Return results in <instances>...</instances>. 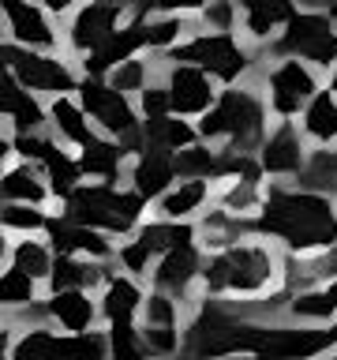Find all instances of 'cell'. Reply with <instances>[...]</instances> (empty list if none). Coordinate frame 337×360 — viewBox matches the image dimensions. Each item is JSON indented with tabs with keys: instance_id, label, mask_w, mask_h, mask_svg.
<instances>
[{
	"instance_id": "13",
	"label": "cell",
	"mask_w": 337,
	"mask_h": 360,
	"mask_svg": "<svg viewBox=\"0 0 337 360\" xmlns=\"http://www.w3.org/2000/svg\"><path fill=\"white\" fill-rule=\"evenodd\" d=\"M0 15H4V41L22 49L64 53V22L38 0H0Z\"/></svg>"
},
{
	"instance_id": "42",
	"label": "cell",
	"mask_w": 337,
	"mask_h": 360,
	"mask_svg": "<svg viewBox=\"0 0 337 360\" xmlns=\"http://www.w3.org/2000/svg\"><path fill=\"white\" fill-rule=\"evenodd\" d=\"M195 19L202 30H240V4L236 0H206V8Z\"/></svg>"
},
{
	"instance_id": "40",
	"label": "cell",
	"mask_w": 337,
	"mask_h": 360,
	"mask_svg": "<svg viewBox=\"0 0 337 360\" xmlns=\"http://www.w3.org/2000/svg\"><path fill=\"white\" fill-rule=\"evenodd\" d=\"M105 330H109L112 360H150V349H146V338H143L139 323H112Z\"/></svg>"
},
{
	"instance_id": "46",
	"label": "cell",
	"mask_w": 337,
	"mask_h": 360,
	"mask_svg": "<svg viewBox=\"0 0 337 360\" xmlns=\"http://www.w3.org/2000/svg\"><path fill=\"white\" fill-rule=\"evenodd\" d=\"M154 360H199V356L187 353V349H180V353H173V356H154Z\"/></svg>"
},
{
	"instance_id": "16",
	"label": "cell",
	"mask_w": 337,
	"mask_h": 360,
	"mask_svg": "<svg viewBox=\"0 0 337 360\" xmlns=\"http://www.w3.org/2000/svg\"><path fill=\"white\" fill-rule=\"evenodd\" d=\"M49 244L56 248V255H86V259H101V263H117V236L94 229V225H83V221H72L64 214H53L49 229Z\"/></svg>"
},
{
	"instance_id": "26",
	"label": "cell",
	"mask_w": 337,
	"mask_h": 360,
	"mask_svg": "<svg viewBox=\"0 0 337 360\" xmlns=\"http://www.w3.org/2000/svg\"><path fill=\"white\" fill-rule=\"evenodd\" d=\"M49 131L56 135L60 143H67L72 150L79 146L94 143L98 139V128L94 120H90L86 105L79 101V94H60V98H49Z\"/></svg>"
},
{
	"instance_id": "19",
	"label": "cell",
	"mask_w": 337,
	"mask_h": 360,
	"mask_svg": "<svg viewBox=\"0 0 337 360\" xmlns=\"http://www.w3.org/2000/svg\"><path fill=\"white\" fill-rule=\"evenodd\" d=\"M146 289L143 278L128 274V270L112 266V274L105 278V285L98 289V304H101V323H139L143 304H146Z\"/></svg>"
},
{
	"instance_id": "36",
	"label": "cell",
	"mask_w": 337,
	"mask_h": 360,
	"mask_svg": "<svg viewBox=\"0 0 337 360\" xmlns=\"http://www.w3.org/2000/svg\"><path fill=\"white\" fill-rule=\"evenodd\" d=\"M135 233H139L157 255H165V252H173V248H180V244L199 240V221H168V218L150 214V218H146Z\"/></svg>"
},
{
	"instance_id": "28",
	"label": "cell",
	"mask_w": 337,
	"mask_h": 360,
	"mask_svg": "<svg viewBox=\"0 0 337 360\" xmlns=\"http://www.w3.org/2000/svg\"><path fill=\"white\" fill-rule=\"evenodd\" d=\"M117 263H101V259H86V255H56V266L49 281H45V292H60V289H86L98 292L105 285V278L112 274Z\"/></svg>"
},
{
	"instance_id": "7",
	"label": "cell",
	"mask_w": 337,
	"mask_h": 360,
	"mask_svg": "<svg viewBox=\"0 0 337 360\" xmlns=\"http://www.w3.org/2000/svg\"><path fill=\"white\" fill-rule=\"evenodd\" d=\"M79 101L86 105L90 120L101 135L120 139L128 154H139L146 139H143V112L135 105V94H124L120 86H112L105 75H83L79 83Z\"/></svg>"
},
{
	"instance_id": "24",
	"label": "cell",
	"mask_w": 337,
	"mask_h": 360,
	"mask_svg": "<svg viewBox=\"0 0 337 360\" xmlns=\"http://www.w3.org/2000/svg\"><path fill=\"white\" fill-rule=\"evenodd\" d=\"M49 128V98L34 94L8 75L4 83V131L8 135H27V131H45Z\"/></svg>"
},
{
	"instance_id": "32",
	"label": "cell",
	"mask_w": 337,
	"mask_h": 360,
	"mask_svg": "<svg viewBox=\"0 0 337 360\" xmlns=\"http://www.w3.org/2000/svg\"><path fill=\"white\" fill-rule=\"evenodd\" d=\"M296 120L311 146H337V94L330 86H322Z\"/></svg>"
},
{
	"instance_id": "34",
	"label": "cell",
	"mask_w": 337,
	"mask_h": 360,
	"mask_svg": "<svg viewBox=\"0 0 337 360\" xmlns=\"http://www.w3.org/2000/svg\"><path fill=\"white\" fill-rule=\"evenodd\" d=\"M143 139L146 146H161V150H184V146L199 143V120H187V117H176V112H168V117H157V120H143Z\"/></svg>"
},
{
	"instance_id": "45",
	"label": "cell",
	"mask_w": 337,
	"mask_h": 360,
	"mask_svg": "<svg viewBox=\"0 0 337 360\" xmlns=\"http://www.w3.org/2000/svg\"><path fill=\"white\" fill-rule=\"evenodd\" d=\"M213 360H266V356H258V353H221Z\"/></svg>"
},
{
	"instance_id": "6",
	"label": "cell",
	"mask_w": 337,
	"mask_h": 360,
	"mask_svg": "<svg viewBox=\"0 0 337 360\" xmlns=\"http://www.w3.org/2000/svg\"><path fill=\"white\" fill-rule=\"evenodd\" d=\"M255 79L270 101L274 120H296L308 109V101L326 86V72L300 56H263Z\"/></svg>"
},
{
	"instance_id": "4",
	"label": "cell",
	"mask_w": 337,
	"mask_h": 360,
	"mask_svg": "<svg viewBox=\"0 0 337 360\" xmlns=\"http://www.w3.org/2000/svg\"><path fill=\"white\" fill-rule=\"evenodd\" d=\"M60 214L72 221L94 225V229L117 236H131L150 214V202H146L131 184H101V180H83L72 195L60 199Z\"/></svg>"
},
{
	"instance_id": "1",
	"label": "cell",
	"mask_w": 337,
	"mask_h": 360,
	"mask_svg": "<svg viewBox=\"0 0 337 360\" xmlns=\"http://www.w3.org/2000/svg\"><path fill=\"white\" fill-rule=\"evenodd\" d=\"M258 233L285 252H315L337 244V195L311 191L296 180H270L258 210Z\"/></svg>"
},
{
	"instance_id": "18",
	"label": "cell",
	"mask_w": 337,
	"mask_h": 360,
	"mask_svg": "<svg viewBox=\"0 0 337 360\" xmlns=\"http://www.w3.org/2000/svg\"><path fill=\"white\" fill-rule=\"evenodd\" d=\"M176 180H180V173H176V154L173 150H161V146H143L139 154H131V162H128V184L139 191L150 207L176 184Z\"/></svg>"
},
{
	"instance_id": "12",
	"label": "cell",
	"mask_w": 337,
	"mask_h": 360,
	"mask_svg": "<svg viewBox=\"0 0 337 360\" xmlns=\"http://www.w3.org/2000/svg\"><path fill=\"white\" fill-rule=\"evenodd\" d=\"M128 19H131V11L117 4V0H83L64 19V53L83 60L94 49H101Z\"/></svg>"
},
{
	"instance_id": "20",
	"label": "cell",
	"mask_w": 337,
	"mask_h": 360,
	"mask_svg": "<svg viewBox=\"0 0 337 360\" xmlns=\"http://www.w3.org/2000/svg\"><path fill=\"white\" fill-rule=\"evenodd\" d=\"M213 202H218V180H184L180 176L176 184L154 202L150 214L168 218V221H199Z\"/></svg>"
},
{
	"instance_id": "9",
	"label": "cell",
	"mask_w": 337,
	"mask_h": 360,
	"mask_svg": "<svg viewBox=\"0 0 337 360\" xmlns=\"http://www.w3.org/2000/svg\"><path fill=\"white\" fill-rule=\"evenodd\" d=\"M4 68L11 79H19L27 90L41 98H60L75 94L83 83V68L67 53H49V49H22V45L4 41Z\"/></svg>"
},
{
	"instance_id": "41",
	"label": "cell",
	"mask_w": 337,
	"mask_h": 360,
	"mask_svg": "<svg viewBox=\"0 0 337 360\" xmlns=\"http://www.w3.org/2000/svg\"><path fill=\"white\" fill-rule=\"evenodd\" d=\"M154 263H157V252L143 240L139 233L124 236V240L117 244V266L128 270V274H135V278L146 281V278H150V270H154Z\"/></svg>"
},
{
	"instance_id": "23",
	"label": "cell",
	"mask_w": 337,
	"mask_h": 360,
	"mask_svg": "<svg viewBox=\"0 0 337 360\" xmlns=\"http://www.w3.org/2000/svg\"><path fill=\"white\" fill-rule=\"evenodd\" d=\"M0 195H4V202H30V207H53L56 202L49 176L27 158H8L4 176H0Z\"/></svg>"
},
{
	"instance_id": "43",
	"label": "cell",
	"mask_w": 337,
	"mask_h": 360,
	"mask_svg": "<svg viewBox=\"0 0 337 360\" xmlns=\"http://www.w3.org/2000/svg\"><path fill=\"white\" fill-rule=\"evenodd\" d=\"M135 105H139L143 120H157V117H168V112H173V101H168V90L161 83V75L135 94Z\"/></svg>"
},
{
	"instance_id": "29",
	"label": "cell",
	"mask_w": 337,
	"mask_h": 360,
	"mask_svg": "<svg viewBox=\"0 0 337 360\" xmlns=\"http://www.w3.org/2000/svg\"><path fill=\"white\" fill-rule=\"evenodd\" d=\"M4 263L8 266H19L22 274L38 278L41 285L49 281L53 266H56V248L49 244L45 233H30V236H8L4 244Z\"/></svg>"
},
{
	"instance_id": "38",
	"label": "cell",
	"mask_w": 337,
	"mask_h": 360,
	"mask_svg": "<svg viewBox=\"0 0 337 360\" xmlns=\"http://www.w3.org/2000/svg\"><path fill=\"white\" fill-rule=\"evenodd\" d=\"M41 297H45V285L38 278L22 274L19 266H4V278H0V304H4V311L30 308V304H38Z\"/></svg>"
},
{
	"instance_id": "10",
	"label": "cell",
	"mask_w": 337,
	"mask_h": 360,
	"mask_svg": "<svg viewBox=\"0 0 337 360\" xmlns=\"http://www.w3.org/2000/svg\"><path fill=\"white\" fill-rule=\"evenodd\" d=\"M330 349H337L330 326L296 323V319H263L251 353L266 360H319Z\"/></svg>"
},
{
	"instance_id": "33",
	"label": "cell",
	"mask_w": 337,
	"mask_h": 360,
	"mask_svg": "<svg viewBox=\"0 0 337 360\" xmlns=\"http://www.w3.org/2000/svg\"><path fill=\"white\" fill-rule=\"evenodd\" d=\"M266 202V180L258 176H225L218 180V207L240 214V218H258Z\"/></svg>"
},
{
	"instance_id": "5",
	"label": "cell",
	"mask_w": 337,
	"mask_h": 360,
	"mask_svg": "<svg viewBox=\"0 0 337 360\" xmlns=\"http://www.w3.org/2000/svg\"><path fill=\"white\" fill-rule=\"evenodd\" d=\"M173 56L176 60H191V64L206 68L221 86L255 79L258 64H263V53H258L240 30H202V27L191 34Z\"/></svg>"
},
{
	"instance_id": "15",
	"label": "cell",
	"mask_w": 337,
	"mask_h": 360,
	"mask_svg": "<svg viewBox=\"0 0 337 360\" xmlns=\"http://www.w3.org/2000/svg\"><path fill=\"white\" fill-rule=\"evenodd\" d=\"M311 158V143L303 135L300 120H274L258 146V165L266 180H296Z\"/></svg>"
},
{
	"instance_id": "37",
	"label": "cell",
	"mask_w": 337,
	"mask_h": 360,
	"mask_svg": "<svg viewBox=\"0 0 337 360\" xmlns=\"http://www.w3.org/2000/svg\"><path fill=\"white\" fill-rule=\"evenodd\" d=\"M296 184L337 195V146H311V158L303 165V173L296 176Z\"/></svg>"
},
{
	"instance_id": "3",
	"label": "cell",
	"mask_w": 337,
	"mask_h": 360,
	"mask_svg": "<svg viewBox=\"0 0 337 360\" xmlns=\"http://www.w3.org/2000/svg\"><path fill=\"white\" fill-rule=\"evenodd\" d=\"M270 124H274V112H270V101L258 79H244V83L221 86L213 109L206 117H199V135L221 150L258 154Z\"/></svg>"
},
{
	"instance_id": "11",
	"label": "cell",
	"mask_w": 337,
	"mask_h": 360,
	"mask_svg": "<svg viewBox=\"0 0 337 360\" xmlns=\"http://www.w3.org/2000/svg\"><path fill=\"white\" fill-rule=\"evenodd\" d=\"M157 75L168 90L176 117L199 120L213 109V101L221 94V83L213 79L206 68L191 64V60H176V56H157Z\"/></svg>"
},
{
	"instance_id": "17",
	"label": "cell",
	"mask_w": 337,
	"mask_h": 360,
	"mask_svg": "<svg viewBox=\"0 0 337 360\" xmlns=\"http://www.w3.org/2000/svg\"><path fill=\"white\" fill-rule=\"evenodd\" d=\"M236 4H240V34L258 53H266L289 27V19L303 8V0H236Z\"/></svg>"
},
{
	"instance_id": "25",
	"label": "cell",
	"mask_w": 337,
	"mask_h": 360,
	"mask_svg": "<svg viewBox=\"0 0 337 360\" xmlns=\"http://www.w3.org/2000/svg\"><path fill=\"white\" fill-rule=\"evenodd\" d=\"M337 278V244L315 248V252H285V292H300V289H315Z\"/></svg>"
},
{
	"instance_id": "31",
	"label": "cell",
	"mask_w": 337,
	"mask_h": 360,
	"mask_svg": "<svg viewBox=\"0 0 337 360\" xmlns=\"http://www.w3.org/2000/svg\"><path fill=\"white\" fill-rule=\"evenodd\" d=\"M195 30H199V19H195V15L150 11V15H146V53H154V56H173Z\"/></svg>"
},
{
	"instance_id": "2",
	"label": "cell",
	"mask_w": 337,
	"mask_h": 360,
	"mask_svg": "<svg viewBox=\"0 0 337 360\" xmlns=\"http://www.w3.org/2000/svg\"><path fill=\"white\" fill-rule=\"evenodd\" d=\"M285 281V248L263 233H251L218 252H206L202 266V297L263 300L274 297Z\"/></svg>"
},
{
	"instance_id": "48",
	"label": "cell",
	"mask_w": 337,
	"mask_h": 360,
	"mask_svg": "<svg viewBox=\"0 0 337 360\" xmlns=\"http://www.w3.org/2000/svg\"><path fill=\"white\" fill-rule=\"evenodd\" d=\"M319 360H337V349H330V353H326V356H319Z\"/></svg>"
},
{
	"instance_id": "30",
	"label": "cell",
	"mask_w": 337,
	"mask_h": 360,
	"mask_svg": "<svg viewBox=\"0 0 337 360\" xmlns=\"http://www.w3.org/2000/svg\"><path fill=\"white\" fill-rule=\"evenodd\" d=\"M285 319L315 323V326H333L337 323V278L315 289H300L285 297Z\"/></svg>"
},
{
	"instance_id": "22",
	"label": "cell",
	"mask_w": 337,
	"mask_h": 360,
	"mask_svg": "<svg viewBox=\"0 0 337 360\" xmlns=\"http://www.w3.org/2000/svg\"><path fill=\"white\" fill-rule=\"evenodd\" d=\"M139 53H146V19H128L101 49L83 56L79 68H83V75H109L112 68H120L124 60H131Z\"/></svg>"
},
{
	"instance_id": "44",
	"label": "cell",
	"mask_w": 337,
	"mask_h": 360,
	"mask_svg": "<svg viewBox=\"0 0 337 360\" xmlns=\"http://www.w3.org/2000/svg\"><path fill=\"white\" fill-rule=\"evenodd\" d=\"M38 4H41L45 11H53V15H56V19L64 22V19L72 15V11H75L79 4H83V0H38Z\"/></svg>"
},
{
	"instance_id": "14",
	"label": "cell",
	"mask_w": 337,
	"mask_h": 360,
	"mask_svg": "<svg viewBox=\"0 0 337 360\" xmlns=\"http://www.w3.org/2000/svg\"><path fill=\"white\" fill-rule=\"evenodd\" d=\"M202 266H206V248L199 240H191V244H180L173 252L157 255V263H154L146 281H150V289L173 292L176 300H184L191 308L202 292Z\"/></svg>"
},
{
	"instance_id": "21",
	"label": "cell",
	"mask_w": 337,
	"mask_h": 360,
	"mask_svg": "<svg viewBox=\"0 0 337 360\" xmlns=\"http://www.w3.org/2000/svg\"><path fill=\"white\" fill-rule=\"evenodd\" d=\"M45 311H49V323L64 334H83V330H94L101 323L98 292H86V289L45 292Z\"/></svg>"
},
{
	"instance_id": "27",
	"label": "cell",
	"mask_w": 337,
	"mask_h": 360,
	"mask_svg": "<svg viewBox=\"0 0 337 360\" xmlns=\"http://www.w3.org/2000/svg\"><path fill=\"white\" fill-rule=\"evenodd\" d=\"M128 162L131 154L124 150L120 139L98 135L94 143L79 146V165H83L86 180H101V184H124L128 180Z\"/></svg>"
},
{
	"instance_id": "8",
	"label": "cell",
	"mask_w": 337,
	"mask_h": 360,
	"mask_svg": "<svg viewBox=\"0 0 337 360\" xmlns=\"http://www.w3.org/2000/svg\"><path fill=\"white\" fill-rule=\"evenodd\" d=\"M263 56H300L330 75L337 68V19L322 8H300Z\"/></svg>"
},
{
	"instance_id": "39",
	"label": "cell",
	"mask_w": 337,
	"mask_h": 360,
	"mask_svg": "<svg viewBox=\"0 0 337 360\" xmlns=\"http://www.w3.org/2000/svg\"><path fill=\"white\" fill-rule=\"evenodd\" d=\"M53 221V214L45 207H30V202H4L0 210V225L4 236H30V233H45Z\"/></svg>"
},
{
	"instance_id": "35",
	"label": "cell",
	"mask_w": 337,
	"mask_h": 360,
	"mask_svg": "<svg viewBox=\"0 0 337 360\" xmlns=\"http://www.w3.org/2000/svg\"><path fill=\"white\" fill-rule=\"evenodd\" d=\"M176 173L184 180H221L225 150L206 143V139L191 143V146H184V150H176Z\"/></svg>"
},
{
	"instance_id": "49",
	"label": "cell",
	"mask_w": 337,
	"mask_h": 360,
	"mask_svg": "<svg viewBox=\"0 0 337 360\" xmlns=\"http://www.w3.org/2000/svg\"><path fill=\"white\" fill-rule=\"evenodd\" d=\"M330 330H333V342H337V323H333V326H330Z\"/></svg>"
},
{
	"instance_id": "47",
	"label": "cell",
	"mask_w": 337,
	"mask_h": 360,
	"mask_svg": "<svg viewBox=\"0 0 337 360\" xmlns=\"http://www.w3.org/2000/svg\"><path fill=\"white\" fill-rule=\"evenodd\" d=\"M326 86H330V90H333V94H337V68H333V72H330V75H326Z\"/></svg>"
}]
</instances>
